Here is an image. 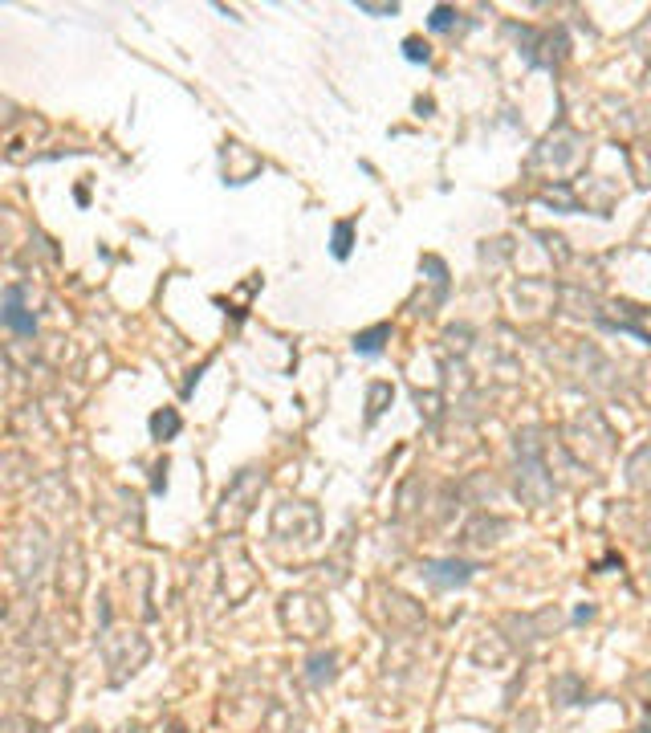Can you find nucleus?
Here are the masks:
<instances>
[{
    "instance_id": "obj_1",
    "label": "nucleus",
    "mask_w": 651,
    "mask_h": 733,
    "mask_svg": "<svg viewBox=\"0 0 651 733\" xmlns=\"http://www.w3.org/2000/svg\"><path fill=\"white\" fill-rule=\"evenodd\" d=\"M472 563H423V579L432 587H465L472 579Z\"/></svg>"
},
{
    "instance_id": "obj_2",
    "label": "nucleus",
    "mask_w": 651,
    "mask_h": 733,
    "mask_svg": "<svg viewBox=\"0 0 651 733\" xmlns=\"http://www.w3.org/2000/svg\"><path fill=\"white\" fill-rule=\"evenodd\" d=\"M4 326H8V331H17V334H33V331H37L33 314H24V289H21V285L4 289Z\"/></svg>"
},
{
    "instance_id": "obj_3",
    "label": "nucleus",
    "mask_w": 651,
    "mask_h": 733,
    "mask_svg": "<svg viewBox=\"0 0 651 733\" xmlns=\"http://www.w3.org/2000/svg\"><path fill=\"white\" fill-rule=\"evenodd\" d=\"M391 338V322H379V326H371V331L354 334V355L363 358H374L379 351H383V342Z\"/></svg>"
},
{
    "instance_id": "obj_4",
    "label": "nucleus",
    "mask_w": 651,
    "mask_h": 733,
    "mask_svg": "<svg viewBox=\"0 0 651 733\" xmlns=\"http://www.w3.org/2000/svg\"><path fill=\"white\" fill-rule=\"evenodd\" d=\"M350 245H354V224H350V220H338V224H334V245H330V249H334V257L346 261L350 257Z\"/></svg>"
},
{
    "instance_id": "obj_5",
    "label": "nucleus",
    "mask_w": 651,
    "mask_h": 733,
    "mask_svg": "<svg viewBox=\"0 0 651 733\" xmlns=\"http://www.w3.org/2000/svg\"><path fill=\"white\" fill-rule=\"evenodd\" d=\"M180 432V416L175 412H155L151 416V436L155 440H167V436H175Z\"/></svg>"
},
{
    "instance_id": "obj_6",
    "label": "nucleus",
    "mask_w": 651,
    "mask_h": 733,
    "mask_svg": "<svg viewBox=\"0 0 651 733\" xmlns=\"http://www.w3.org/2000/svg\"><path fill=\"white\" fill-rule=\"evenodd\" d=\"M403 57H407L411 66H419V61L432 57V49H427V41H419V37H407V41H403Z\"/></svg>"
},
{
    "instance_id": "obj_7",
    "label": "nucleus",
    "mask_w": 651,
    "mask_h": 733,
    "mask_svg": "<svg viewBox=\"0 0 651 733\" xmlns=\"http://www.w3.org/2000/svg\"><path fill=\"white\" fill-rule=\"evenodd\" d=\"M427 24H432V29H436V33H444V29H452V24H456V13H452V8H432V17H427Z\"/></svg>"
},
{
    "instance_id": "obj_8",
    "label": "nucleus",
    "mask_w": 651,
    "mask_h": 733,
    "mask_svg": "<svg viewBox=\"0 0 651 733\" xmlns=\"http://www.w3.org/2000/svg\"><path fill=\"white\" fill-rule=\"evenodd\" d=\"M358 13H374V17H395L399 8H395V4H367V0H363V4H358Z\"/></svg>"
}]
</instances>
